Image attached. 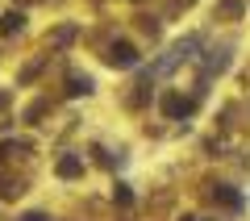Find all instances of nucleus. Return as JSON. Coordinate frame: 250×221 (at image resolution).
Here are the masks:
<instances>
[{
  "mask_svg": "<svg viewBox=\"0 0 250 221\" xmlns=\"http://www.w3.org/2000/svg\"><path fill=\"white\" fill-rule=\"evenodd\" d=\"M108 63H113V67H134L138 63V50L129 42H117V46H108Z\"/></svg>",
  "mask_w": 250,
  "mask_h": 221,
  "instance_id": "obj_1",
  "label": "nucleus"
},
{
  "mask_svg": "<svg viewBox=\"0 0 250 221\" xmlns=\"http://www.w3.org/2000/svg\"><path fill=\"white\" fill-rule=\"evenodd\" d=\"M213 200H221L225 209H242V196L233 192L229 184H217V188H213Z\"/></svg>",
  "mask_w": 250,
  "mask_h": 221,
  "instance_id": "obj_2",
  "label": "nucleus"
},
{
  "mask_svg": "<svg viewBox=\"0 0 250 221\" xmlns=\"http://www.w3.org/2000/svg\"><path fill=\"white\" fill-rule=\"evenodd\" d=\"M163 109H167V117H184V113H192V100H184V96H167V100H163Z\"/></svg>",
  "mask_w": 250,
  "mask_h": 221,
  "instance_id": "obj_3",
  "label": "nucleus"
},
{
  "mask_svg": "<svg viewBox=\"0 0 250 221\" xmlns=\"http://www.w3.org/2000/svg\"><path fill=\"white\" fill-rule=\"evenodd\" d=\"M80 171H83V163L75 159V155H67V159H59V176H62V179H71V176H80Z\"/></svg>",
  "mask_w": 250,
  "mask_h": 221,
  "instance_id": "obj_4",
  "label": "nucleus"
},
{
  "mask_svg": "<svg viewBox=\"0 0 250 221\" xmlns=\"http://www.w3.org/2000/svg\"><path fill=\"white\" fill-rule=\"evenodd\" d=\"M67 92H71V96H88L92 80H88V75H71V88H67Z\"/></svg>",
  "mask_w": 250,
  "mask_h": 221,
  "instance_id": "obj_5",
  "label": "nucleus"
},
{
  "mask_svg": "<svg viewBox=\"0 0 250 221\" xmlns=\"http://www.w3.org/2000/svg\"><path fill=\"white\" fill-rule=\"evenodd\" d=\"M21 13H4V17H0V34H13V29H21Z\"/></svg>",
  "mask_w": 250,
  "mask_h": 221,
  "instance_id": "obj_6",
  "label": "nucleus"
},
{
  "mask_svg": "<svg viewBox=\"0 0 250 221\" xmlns=\"http://www.w3.org/2000/svg\"><path fill=\"white\" fill-rule=\"evenodd\" d=\"M25 221H50V217H46V213H29Z\"/></svg>",
  "mask_w": 250,
  "mask_h": 221,
  "instance_id": "obj_7",
  "label": "nucleus"
}]
</instances>
